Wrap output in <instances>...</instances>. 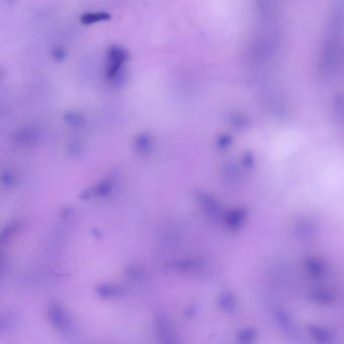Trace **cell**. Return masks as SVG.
<instances>
[{
  "label": "cell",
  "mask_w": 344,
  "mask_h": 344,
  "mask_svg": "<svg viewBox=\"0 0 344 344\" xmlns=\"http://www.w3.org/2000/svg\"><path fill=\"white\" fill-rule=\"evenodd\" d=\"M109 18H110V14L107 12H87L81 16L80 21L85 26H90V24H94L97 22L107 20Z\"/></svg>",
  "instance_id": "6"
},
{
  "label": "cell",
  "mask_w": 344,
  "mask_h": 344,
  "mask_svg": "<svg viewBox=\"0 0 344 344\" xmlns=\"http://www.w3.org/2000/svg\"><path fill=\"white\" fill-rule=\"evenodd\" d=\"M312 337L319 343H330L334 339V334L331 330L321 326H311L309 328Z\"/></svg>",
  "instance_id": "4"
},
{
  "label": "cell",
  "mask_w": 344,
  "mask_h": 344,
  "mask_svg": "<svg viewBox=\"0 0 344 344\" xmlns=\"http://www.w3.org/2000/svg\"><path fill=\"white\" fill-rule=\"evenodd\" d=\"M128 60V53L121 46L112 45L107 53L106 77L108 80L115 79Z\"/></svg>",
  "instance_id": "1"
},
{
  "label": "cell",
  "mask_w": 344,
  "mask_h": 344,
  "mask_svg": "<svg viewBox=\"0 0 344 344\" xmlns=\"http://www.w3.org/2000/svg\"><path fill=\"white\" fill-rule=\"evenodd\" d=\"M99 293L102 296H111L115 294V289L112 287H103L99 289Z\"/></svg>",
  "instance_id": "21"
},
{
  "label": "cell",
  "mask_w": 344,
  "mask_h": 344,
  "mask_svg": "<svg viewBox=\"0 0 344 344\" xmlns=\"http://www.w3.org/2000/svg\"><path fill=\"white\" fill-rule=\"evenodd\" d=\"M243 163H244V165L248 168H252L254 166V164H255V158H254V156L251 153L245 154L244 158H243Z\"/></svg>",
  "instance_id": "20"
},
{
  "label": "cell",
  "mask_w": 344,
  "mask_h": 344,
  "mask_svg": "<svg viewBox=\"0 0 344 344\" xmlns=\"http://www.w3.org/2000/svg\"><path fill=\"white\" fill-rule=\"evenodd\" d=\"M274 314H275V319L278 325L285 332V334L288 335L289 337H293L294 339H297L300 335V332L297 326L295 325L293 318L290 316V314L280 308L276 309Z\"/></svg>",
  "instance_id": "2"
},
{
  "label": "cell",
  "mask_w": 344,
  "mask_h": 344,
  "mask_svg": "<svg viewBox=\"0 0 344 344\" xmlns=\"http://www.w3.org/2000/svg\"><path fill=\"white\" fill-rule=\"evenodd\" d=\"M311 298L313 299V301L319 303V304H324V305L330 304L334 301V295L330 291L322 290V289L312 292Z\"/></svg>",
  "instance_id": "7"
},
{
  "label": "cell",
  "mask_w": 344,
  "mask_h": 344,
  "mask_svg": "<svg viewBox=\"0 0 344 344\" xmlns=\"http://www.w3.org/2000/svg\"><path fill=\"white\" fill-rule=\"evenodd\" d=\"M238 337H239L240 341H242V342H251L256 337V331L252 328L244 329V330L240 331Z\"/></svg>",
  "instance_id": "13"
},
{
  "label": "cell",
  "mask_w": 344,
  "mask_h": 344,
  "mask_svg": "<svg viewBox=\"0 0 344 344\" xmlns=\"http://www.w3.org/2000/svg\"><path fill=\"white\" fill-rule=\"evenodd\" d=\"M136 144H137V148L142 150V151H145L148 150L150 146H151V138L149 135L146 134H141L137 137L136 139Z\"/></svg>",
  "instance_id": "14"
},
{
  "label": "cell",
  "mask_w": 344,
  "mask_h": 344,
  "mask_svg": "<svg viewBox=\"0 0 344 344\" xmlns=\"http://www.w3.org/2000/svg\"><path fill=\"white\" fill-rule=\"evenodd\" d=\"M232 124L237 129H244L248 126V119L240 114H236L232 117Z\"/></svg>",
  "instance_id": "17"
},
{
  "label": "cell",
  "mask_w": 344,
  "mask_h": 344,
  "mask_svg": "<svg viewBox=\"0 0 344 344\" xmlns=\"http://www.w3.org/2000/svg\"><path fill=\"white\" fill-rule=\"evenodd\" d=\"M334 113L339 120H344V96L337 97L334 101Z\"/></svg>",
  "instance_id": "12"
},
{
  "label": "cell",
  "mask_w": 344,
  "mask_h": 344,
  "mask_svg": "<svg viewBox=\"0 0 344 344\" xmlns=\"http://www.w3.org/2000/svg\"><path fill=\"white\" fill-rule=\"evenodd\" d=\"M66 119L72 126H80L82 124V117L80 114H76V113L68 114L66 116Z\"/></svg>",
  "instance_id": "18"
},
{
  "label": "cell",
  "mask_w": 344,
  "mask_h": 344,
  "mask_svg": "<svg viewBox=\"0 0 344 344\" xmlns=\"http://www.w3.org/2000/svg\"><path fill=\"white\" fill-rule=\"evenodd\" d=\"M50 319H51V322L55 325V326H58V327H61V326H64L65 324V317H64V314L63 312L60 310L59 307H52L50 309Z\"/></svg>",
  "instance_id": "10"
},
{
  "label": "cell",
  "mask_w": 344,
  "mask_h": 344,
  "mask_svg": "<svg viewBox=\"0 0 344 344\" xmlns=\"http://www.w3.org/2000/svg\"><path fill=\"white\" fill-rule=\"evenodd\" d=\"M66 57V52L64 48H56L54 50V58L57 60H64Z\"/></svg>",
  "instance_id": "22"
},
{
  "label": "cell",
  "mask_w": 344,
  "mask_h": 344,
  "mask_svg": "<svg viewBox=\"0 0 344 344\" xmlns=\"http://www.w3.org/2000/svg\"><path fill=\"white\" fill-rule=\"evenodd\" d=\"M231 141H232V138L229 135H222L218 139V144H219L220 148L224 149V148H227L228 145H230Z\"/></svg>",
  "instance_id": "19"
},
{
  "label": "cell",
  "mask_w": 344,
  "mask_h": 344,
  "mask_svg": "<svg viewBox=\"0 0 344 344\" xmlns=\"http://www.w3.org/2000/svg\"><path fill=\"white\" fill-rule=\"evenodd\" d=\"M202 199V203H203V206L204 208L208 211L209 214L211 215H216L219 213V206L218 204L216 203L215 200L207 195H203L201 197Z\"/></svg>",
  "instance_id": "11"
},
{
  "label": "cell",
  "mask_w": 344,
  "mask_h": 344,
  "mask_svg": "<svg viewBox=\"0 0 344 344\" xmlns=\"http://www.w3.org/2000/svg\"><path fill=\"white\" fill-rule=\"evenodd\" d=\"M306 266L308 272L315 278H321L326 273L325 263L318 258H309L306 260Z\"/></svg>",
  "instance_id": "5"
},
{
  "label": "cell",
  "mask_w": 344,
  "mask_h": 344,
  "mask_svg": "<svg viewBox=\"0 0 344 344\" xmlns=\"http://www.w3.org/2000/svg\"><path fill=\"white\" fill-rule=\"evenodd\" d=\"M219 305L223 310L227 312H232L236 307V301L233 295L227 293V294L221 295L219 299Z\"/></svg>",
  "instance_id": "9"
},
{
  "label": "cell",
  "mask_w": 344,
  "mask_h": 344,
  "mask_svg": "<svg viewBox=\"0 0 344 344\" xmlns=\"http://www.w3.org/2000/svg\"><path fill=\"white\" fill-rule=\"evenodd\" d=\"M295 234L299 239L309 240L316 234V226L308 219H301L295 225Z\"/></svg>",
  "instance_id": "3"
},
{
  "label": "cell",
  "mask_w": 344,
  "mask_h": 344,
  "mask_svg": "<svg viewBox=\"0 0 344 344\" xmlns=\"http://www.w3.org/2000/svg\"><path fill=\"white\" fill-rule=\"evenodd\" d=\"M245 211L244 210H234L227 216V224L231 228H237L239 225L243 222L245 218Z\"/></svg>",
  "instance_id": "8"
},
{
  "label": "cell",
  "mask_w": 344,
  "mask_h": 344,
  "mask_svg": "<svg viewBox=\"0 0 344 344\" xmlns=\"http://www.w3.org/2000/svg\"><path fill=\"white\" fill-rule=\"evenodd\" d=\"M37 136V133L30 129V130H23L19 135H18V138L20 141H24V142H30V141H34L35 138Z\"/></svg>",
  "instance_id": "15"
},
{
  "label": "cell",
  "mask_w": 344,
  "mask_h": 344,
  "mask_svg": "<svg viewBox=\"0 0 344 344\" xmlns=\"http://www.w3.org/2000/svg\"><path fill=\"white\" fill-rule=\"evenodd\" d=\"M259 10L263 12H269L273 10L275 5V0H257Z\"/></svg>",
  "instance_id": "16"
}]
</instances>
